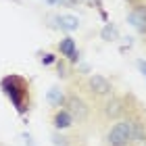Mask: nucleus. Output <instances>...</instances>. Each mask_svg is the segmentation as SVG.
<instances>
[{
  "instance_id": "12",
  "label": "nucleus",
  "mask_w": 146,
  "mask_h": 146,
  "mask_svg": "<svg viewBox=\"0 0 146 146\" xmlns=\"http://www.w3.org/2000/svg\"><path fill=\"white\" fill-rule=\"evenodd\" d=\"M138 69H140L144 73V77H146V61H138Z\"/></svg>"
},
{
  "instance_id": "2",
  "label": "nucleus",
  "mask_w": 146,
  "mask_h": 146,
  "mask_svg": "<svg viewBox=\"0 0 146 146\" xmlns=\"http://www.w3.org/2000/svg\"><path fill=\"white\" fill-rule=\"evenodd\" d=\"M107 140L111 146H129L131 144V119H121L111 127Z\"/></svg>"
},
{
  "instance_id": "11",
  "label": "nucleus",
  "mask_w": 146,
  "mask_h": 146,
  "mask_svg": "<svg viewBox=\"0 0 146 146\" xmlns=\"http://www.w3.org/2000/svg\"><path fill=\"white\" fill-rule=\"evenodd\" d=\"M42 63L44 65H52V63H54V54H50V52H48V54H44L42 56Z\"/></svg>"
},
{
  "instance_id": "1",
  "label": "nucleus",
  "mask_w": 146,
  "mask_h": 146,
  "mask_svg": "<svg viewBox=\"0 0 146 146\" xmlns=\"http://www.w3.org/2000/svg\"><path fill=\"white\" fill-rule=\"evenodd\" d=\"M0 88H2V92L6 96L11 98V102L15 104V109L19 113H25L29 107V86L27 82H25L23 77L19 75H9L4 77L2 82H0Z\"/></svg>"
},
{
  "instance_id": "9",
  "label": "nucleus",
  "mask_w": 146,
  "mask_h": 146,
  "mask_svg": "<svg viewBox=\"0 0 146 146\" xmlns=\"http://www.w3.org/2000/svg\"><path fill=\"white\" fill-rule=\"evenodd\" d=\"M58 23H61V27H63V29H67V31L77 29V25H79L77 17H71V15H65V17H61V19H58Z\"/></svg>"
},
{
  "instance_id": "10",
  "label": "nucleus",
  "mask_w": 146,
  "mask_h": 146,
  "mask_svg": "<svg viewBox=\"0 0 146 146\" xmlns=\"http://www.w3.org/2000/svg\"><path fill=\"white\" fill-rule=\"evenodd\" d=\"M48 100L52 102V104H54V107H63V104H65V96H63V92L61 90H50L48 92Z\"/></svg>"
},
{
  "instance_id": "7",
  "label": "nucleus",
  "mask_w": 146,
  "mask_h": 146,
  "mask_svg": "<svg viewBox=\"0 0 146 146\" xmlns=\"http://www.w3.org/2000/svg\"><path fill=\"white\" fill-rule=\"evenodd\" d=\"M73 121H75V119L71 117V113L67 109H58L54 115H52V125H54L56 129H67V127L73 125Z\"/></svg>"
},
{
  "instance_id": "4",
  "label": "nucleus",
  "mask_w": 146,
  "mask_h": 146,
  "mask_svg": "<svg viewBox=\"0 0 146 146\" xmlns=\"http://www.w3.org/2000/svg\"><path fill=\"white\" fill-rule=\"evenodd\" d=\"M88 88H90L92 94H96V96H109L113 92V84L104 75L94 73V75H90V79H88Z\"/></svg>"
},
{
  "instance_id": "8",
  "label": "nucleus",
  "mask_w": 146,
  "mask_h": 146,
  "mask_svg": "<svg viewBox=\"0 0 146 146\" xmlns=\"http://www.w3.org/2000/svg\"><path fill=\"white\" fill-rule=\"evenodd\" d=\"M146 142V125L138 119H131V144H144Z\"/></svg>"
},
{
  "instance_id": "14",
  "label": "nucleus",
  "mask_w": 146,
  "mask_h": 146,
  "mask_svg": "<svg viewBox=\"0 0 146 146\" xmlns=\"http://www.w3.org/2000/svg\"><path fill=\"white\" fill-rule=\"evenodd\" d=\"M140 146H146V142H144V144H140Z\"/></svg>"
},
{
  "instance_id": "13",
  "label": "nucleus",
  "mask_w": 146,
  "mask_h": 146,
  "mask_svg": "<svg viewBox=\"0 0 146 146\" xmlns=\"http://www.w3.org/2000/svg\"><path fill=\"white\" fill-rule=\"evenodd\" d=\"M58 75H67V69H65V65H61V63H58Z\"/></svg>"
},
{
  "instance_id": "3",
  "label": "nucleus",
  "mask_w": 146,
  "mask_h": 146,
  "mask_svg": "<svg viewBox=\"0 0 146 146\" xmlns=\"http://www.w3.org/2000/svg\"><path fill=\"white\" fill-rule=\"evenodd\" d=\"M65 107H67V111L71 113V117L77 119V121H84V119L88 117V113H90L88 104H86L79 96H75V94H71V96L65 98Z\"/></svg>"
},
{
  "instance_id": "6",
  "label": "nucleus",
  "mask_w": 146,
  "mask_h": 146,
  "mask_svg": "<svg viewBox=\"0 0 146 146\" xmlns=\"http://www.w3.org/2000/svg\"><path fill=\"white\" fill-rule=\"evenodd\" d=\"M125 113V102L123 98H111V100L104 104V115L109 119H117Z\"/></svg>"
},
{
  "instance_id": "5",
  "label": "nucleus",
  "mask_w": 146,
  "mask_h": 146,
  "mask_svg": "<svg viewBox=\"0 0 146 146\" xmlns=\"http://www.w3.org/2000/svg\"><path fill=\"white\" fill-rule=\"evenodd\" d=\"M58 52H61L63 56H67L69 63H75L79 58V52H77V46H75V40L73 38H63L61 42H58Z\"/></svg>"
}]
</instances>
